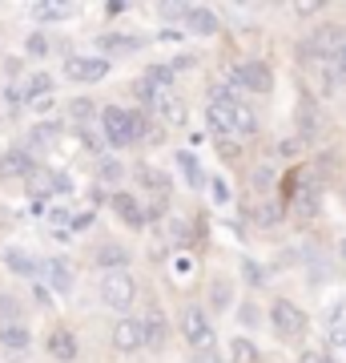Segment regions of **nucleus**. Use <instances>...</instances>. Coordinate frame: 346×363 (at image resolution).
Masks as SVG:
<instances>
[{
    "label": "nucleus",
    "instance_id": "nucleus-1",
    "mask_svg": "<svg viewBox=\"0 0 346 363\" xmlns=\"http://www.w3.org/2000/svg\"><path fill=\"white\" fill-rule=\"evenodd\" d=\"M205 121H209V130L218 133V138H250V133H258L254 109H250L246 101H230V97H221V93L209 97Z\"/></svg>",
    "mask_w": 346,
    "mask_h": 363
},
{
    "label": "nucleus",
    "instance_id": "nucleus-2",
    "mask_svg": "<svg viewBox=\"0 0 346 363\" xmlns=\"http://www.w3.org/2000/svg\"><path fill=\"white\" fill-rule=\"evenodd\" d=\"M137 298V283L129 271H105L101 274V303L113 307V311H129Z\"/></svg>",
    "mask_w": 346,
    "mask_h": 363
},
{
    "label": "nucleus",
    "instance_id": "nucleus-3",
    "mask_svg": "<svg viewBox=\"0 0 346 363\" xmlns=\"http://www.w3.org/2000/svg\"><path fill=\"white\" fill-rule=\"evenodd\" d=\"M342 25H322V28H314V33H310V40H302V61H306V65H314V61H330L334 57V49H338V45H342Z\"/></svg>",
    "mask_w": 346,
    "mask_h": 363
},
{
    "label": "nucleus",
    "instance_id": "nucleus-4",
    "mask_svg": "<svg viewBox=\"0 0 346 363\" xmlns=\"http://www.w3.org/2000/svg\"><path fill=\"white\" fill-rule=\"evenodd\" d=\"M270 323H274V331L282 339H302L306 335V315H302V307L298 303H290V298H278L274 307H270Z\"/></svg>",
    "mask_w": 346,
    "mask_h": 363
},
{
    "label": "nucleus",
    "instance_id": "nucleus-5",
    "mask_svg": "<svg viewBox=\"0 0 346 363\" xmlns=\"http://www.w3.org/2000/svg\"><path fill=\"white\" fill-rule=\"evenodd\" d=\"M101 138L109 145H133V117H129V109H121V105H105L101 109Z\"/></svg>",
    "mask_w": 346,
    "mask_h": 363
},
{
    "label": "nucleus",
    "instance_id": "nucleus-6",
    "mask_svg": "<svg viewBox=\"0 0 346 363\" xmlns=\"http://www.w3.org/2000/svg\"><path fill=\"white\" fill-rule=\"evenodd\" d=\"M181 339L190 343V351H205L214 347V323L205 319V311H197V307H185L181 311Z\"/></svg>",
    "mask_w": 346,
    "mask_h": 363
},
{
    "label": "nucleus",
    "instance_id": "nucleus-7",
    "mask_svg": "<svg viewBox=\"0 0 346 363\" xmlns=\"http://www.w3.org/2000/svg\"><path fill=\"white\" fill-rule=\"evenodd\" d=\"M154 113H157V125H169V130H181L190 121V105L178 89H157V101H154Z\"/></svg>",
    "mask_w": 346,
    "mask_h": 363
},
{
    "label": "nucleus",
    "instance_id": "nucleus-8",
    "mask_svg": "<svg viewBox=\"0 0 346 363\" xmlns=\"http://www.w3.org/2000/svg\"><path fill=\"white\" fill-rule=\"evenodd\" d=\"M109 57H69L64 61V77L77 81V85H93V81L109 77Z\"/></svg>",
    "mask_w": 346,
    "mask_h": 363
},
{
    "label": "nucleus",
    "instance_id": "nucleus-9",
    "mask_svg": "<svg viewBox=\"0 0 346 363\" xmlns=\"http://www.w3.org/2000/svg\"><path fill=\"white\" fill-rule=\"evenodd\" d=\"M113 347L117 351H142L145 347V331H142V319H117L113 323Z\"/></svg>",
    "mask_w": 346,
    "mask_h": 363
},
{
    "label": "nucleus",
    "instance_id": "nucleus-10",
    "mask_svg": "<svg viewBox=\"0 0 346 363\" xmlns=\"http://www.w3.org/2000/svg\"><path fill=\"white\" fill-rule=\"evenodd\" d=\"M181 21H185V28H190L193 37H214V33L221 28L218 13H209V9H202V4H185Z\"/></svg>",
    "mask_w": 346,
    "mask_h": 363
},
{
    "label": "nucleus",
    "instance_id": "nucleus-11",
    "mask_svg": "<svg viewBox=\"0 0 346 363\" xmlns=\"http://www.w3.org/2000/svg\"><path fill=\"white\" fill-rule=\"evenodd\" d=\"M40 279H45V286H52L57 295H69V291H73V267L64 259H45L40 262Z\"/></svg>",
    "mask_w": 346,
    "mask_h": 363
},
{
    "label": "nucleus",
    "instance_id": "nucleus-12",
    "mask_svg": "<svg viewBox=\"0 0 346 363\" xmlns=\"http://www.w3.org/2000/svg\"><path fill=\"white\" fill-rule=\"evenodd\" d=\"M37 169V162H33V154L28 150H4L0 154V178L8 182V178H28Z\"/></svg>",
    "mask_w": 346,
    "mask_h": 363
},
{
    "label": "nucleus",
    "instance_id": "nucleus-13",
    "mask_svg": "<svg viewBox=\"0 0 346 363\" xmlns=\"http://www.w3.org/2000/svg\"><path fill=\"white\" fill-rule=\"evenodd\" d=\"M0 347L8 351V355H28V347H33L28 327L25 323H0Z\"/></svg>",
    "mask_w": 346,
    "mask_h": 363
},
{
    "label": "nucleus",
    "instance_id": "nucleus-14",
    "mask_svg": "<svg viewBox=\"0 0 346 363\" xmlns=\"http://www.w3.org/2000/svg\"><path fill=\"white\" fill-rule=\"evenodd\" d=\"M28 190H33L37 198L64 194V190H69V178H64V174H49V169H45V174H40V169H33V174H28Z\"/></svg>",
    "mask_w": 346,
    "mask_h": 363
},
{
    "label": "nucleus",
    "instance_id": "nucleus-15",
    "mask_svg": "<svg viewBox=\"0 0 346 363\" xmlns=\"http://www.w3.org/2000/svg\"><path fill=\"white\" fill-rule=\"evenodd\" d=\"M49 355L52 359H61V363H73L77 359V335L64 331V327H57V331L49 335Z\"/></svg>",
    "mask_w": 346,
    "mask_h": 363
},
{
    "label": "nucleus",
    "instance_id": "nucleus-16",
    "mask_svg": "<svg viewBox=\"0 0 346 363\" xmlns=\"http://www.w3.org/2000/svg\"><path fill=\"white\" fill-rule=\"evenodd\" d=\"M113 210H117V218H125L133 230H142V226H145V210L137 206V198L125 194V190H117V194H113Z\"/></svg>",
    "mask_w": 346,
    "mask_h": 363
},
{
    "label": "nucleus",
    "instance_id": "nucleus-17",
    "mask_svg": "<svg viewBox=\"0 0 346 363\" xmlns=\"http://www.w3.org/2000/svg\"><path fill=\"white\" fill-rule=\"evenodd\" d=\"M4 267L13 274H21V279H37L40 274V262L28 255V250H21V247H13V250H4Z\"/></svg>",
    "mask_w": 346,
    "mask_h": 363
},
{
    "label": "nucleus",
    "instance_id": "nucleus-18",
    "mask_svg": "<svg viewBox=\"0 0 346 363\" xmlns=\"http://www.w3.org/2000/svg\"><path fill=\"white\" fill-rule=\"evenodd\" d=\"M242 77H246V89L250 93H270L274 89V77H270V69L262 65V61H246Z\"/></svg>",
    "mask_w": 346,
    "mask_h": 363
},
{
    "label": "nucleus",
    "instance_id": "nucleus-19",
    "mask_svg": "<svg viewBox=\"0 0 346 363\" xmlns=\"http://www.w3.org/2000/svg\"><path fill=\"white\" fill-rule=\"evenodd\" d=\"M93 262H97V267H105V271H125V267H129V250L117 247V242H105V247H97Z\"/></svg>",
    "mask_w": 346,
    "mask_h": 363
},
{
    "label": "nucleus",
    "instance_id": "nucleus-20",
    "mask_svg": "<svg viewBox=\"0 0 346 363\" xmlns=\"http://www.w3.org/2000/svg\"><path fill=\"white\" fill-rule=\"evenodd\" d=\"M142 331H145V347H161V343H166V315L149 311L142 319Z\"/></svg>",
    "mask_w": 346,
    "mask_h": 363
},
{
    "label": "nucleus",
    "instance_id": "nucleus-21",
    "mask_svg": "<svg viewBox=\"0 0 346 363\" xmlns=\"http://www.w3.org/2000/svg\"><path fill=\"white\" fill-rule=\"evenodd\" d=\"M21 93H25V101H45V97H52V77L49 73H33Z\"/></svg>",
    "mask_w": 346,
    "mask_h": 363
},
{
    "label": "nucleus",
    "instance_id": "nucleus-22",
    "mask_svg": "<svg viewBox=\"0 0 346 363\" xmlns=\"http://www.w3.org/2000/svg\"><path fill=\"white\" fill-rule=\"evenodd\" d=\"M137 178H142L145 186H149V190H154L157 198H161V202H166L169 190H173V186H169V178L161 174V169H149V166H145V169H137Z\"/></svg>",
    "mask_w": 346,
    "mask_h": 363
},
{
    "label": "nucleus",
    "instance_id": "nucleus-23",
    "mask_svg": "<svg viewBox=\"0 0 346 363\" xmlns=\"http://www.w3.org/2000/svg\"><path fill=\"white\" fill-rule=\"evenodd\" d=\"M97 45H101L105 52H137L142 49V40L137 37H121V33H109V37H101Z\"/></svg>",
    "mask_w": 346,
    "mask_h": 363
},
{
    "label": "nucleus",
    "instance_id": "nucleus-24",
    "mask_svg": "<svg viewBox=\"0 0 346 363\" xmlns=\"http://www.w3.org/2000/svg\"><path fill=\"white\" fill-rule=\"evenodd\" d=\"M258 359H262V355H258V347L246 335H238L230 343V363H258Z\"/></svg>",
    "mask_w": 346,
    "mask_h": 363
},
{
    "label": "nucleus",
    "instance_id": "nucleus-25",
    "mask_svg": "<svg viewBox=\"0 0 346 363\" xmlns=\"http://www.w3.org/2000/svg\"><path fill=\"white\" fill-rule=\"evenodd\" d=\"M178 169H181V174H185V178H190V186H193V190H197V186H202V182H205L202 166H197V157H193L190 150H181V154H178Z\"/></svg>",
    "mask_w": 346,
    "mask_h": 363
},
{
    "label": "nucleus",
    "instance_id": "nucleus-26",
    "mask_svg": "<svg viewBox=\"0 0 346 363\" xmlns=\"http://www.w3.org/2000/svg\"><path fill=\"white\" fill-rule=\"evenodd\" d=\"M209 307H214V311H226V307H233V291H230V283H214L209 286Z\"/></svg>",
    "mask_w": 346,
    "mask_h": 363
},
{
    "label": "nucleus",
    "instance_id": "nucleus-27",
    "mask_svg": "<svg viewBox=\"0 0 346 363\" xmlns=\"http://www.w3.org/2000/svg\"><path fill=\"white\" fill-rule=\"evenodd\" d=\"M57 138H61V125H57V121H45V125H37V130L28 133V142L37 145V150L40 145H52Z\"/></svg>",
    "mask_w": 346,
    "mask_h": 363
},
{
    "label": "nucleus",
    "instance_id": "nucleus-28",
    "mask_svg": "<svg viewBox=\"0 0 346 363\" xmlns=\"http://www.w3.org/2000/svg\"><path fill=\"white\" fill-rule=\"evenodd\" d=\"M33 16L37 21H64V16H73V4H37Z\"/></svg>",
    "mask_w": 346,
    "mask_h": 363
},
{
    "label": "nucleus",
    "instance_id": "nucleus-29",
    "mask_svg": "<svg viewBox=\"0 0 346 363\" xmlns=\"http://www.w3.org/2000/svg\"><path fill=\"white\" fill-rule=\"evenodd\" d=\"M145 81H149V85H157V89H173V69H169V65H149Z\"/></svg>",
    "mask_w": 346,
    "mask_h": 363
},
{
    "label": "nucleus",
    "instance_id": "nucleus-30",
    "mask_svg": "<svg viewBox=\"0 0 346 363\" xmlns=\"http://www.w3.org/2000/svg\"><path fill=\"white\" fill-rule=\"evenodd\" d=\"M0 319H4V323H21V307H16V298L0 295Z\"/></svg>",
    "mask_w": 346,
    "mask_h": 363
},
{
    "label": "nucleus",
    "instance_id": "nucleus-31",
    "mask_svg": "<svg viewBox=\"0 0 346 363\" xmlns=\"http://www.w3.org/2000/svg\"><path fill=\"white\" fill-rule=\"evenodd\" d=\"M330 69H334V77H342L346 81V40L334 49V57H330Z\"/></svg>",
    "mask_w": 346,
    "mask_h": 363
},
{
    "label": "nucleus",
    "instance_id": "nucleus-32",
    "mask_svg": "<svg viewBox=\"0 0 346 363\" xmlns=\"http://www.w3.org/2000/svg\"><path fill=\"white\" fill-rule=\"evenodd\" d=\"M190 363H226V355H221L218 347H205V351H193Z\"/></svg>",
    "mask_w": 346,
    "mask_h": 363
},
{
    "label": "nucleus",
    "instance_id": "nucleus-33",
    "mask_svg": "<svg viewBox=\"0 0 346 363\" xmlns=\"http://www.w3.org/2000/svg\"><path fill=\"white\" fill-rule=\"evenodd\" d=\"M330 347H334V351H338V355L346 359V327H342V323H338V327H330Z\"/></svg>",
    "mask_w": 346,
    "mask_h": 363
},
{
    "label": "nucleus",
    "instance_id": "nucleus-34",
    "mask_svg": "<svg viewBox=\"0 0 346 363\" xmlns=\"http://www.w3.org/2000/svg\"><path fill=\"white\" fill-rule=\"evenodd\" d=\"M121 174H125V169H121V162H109V157L101 162V178H105V182H117Z\"/></svg>",
    "mask_w": 346,
    "mask_h": 363
},
{
    "label": "nucleus",
    "instance_id": "nucleus-35",
    "mask_svg": "<svg viewBox=\"0 0 346 363\" xmlns=\"http://www.w3.org/2000/svg\"><path fill=\"white\" fill-rule=\"evenodd\" d=\"M137 97H142L145 105H154L157 101V85H149V81L142 77V81H137Z\"/></svg>",
    "mask_w": 346,
    "mask_h": 363
},
{
    "label": "nucleus",
    "instance_id": "nucleus-36",
    "mask_svg": "<svg viewBox=\"0 0 346 363\" xmlns=\"http://www.w3.org/2000/svg\"><path fill=\"white\" fill-rule=\"evenodd\" d=\"M214 202H218V206H226V202H230V182H226V178L214 182Z\"/></svg>",
    "mask_w": 346,
    "mask_h": 363
},
{
    "label": "nucleus",
    "instance_id": "nucleus-37",
    "mask_svg": "<svg viewBox=\"0 0 346 363\" xmlns=\"http://www.w3.org/2000/svg\"><path fill=\"white\" fill-rule=\"evenodd\" d=\"M28 52H33V57H45V52H49V40L40 37V33H33V37H28Z\"/></svg>",
    "mask_w": 346,
    "mask_h": 363
},
{
    "label": "nucleus",
    "instance_id": "nucleus-38",
    "mask_svg": "<svg viewBox=\"0 0 346 363\" xmlns=\"http://www.w3.org/2000/svg\"><path fill=\"white\" fill-rule=\"evenodd\" d=\"M73 230H89L93 226V210H85V214H73V222H69Z\"/></svg>",
    "mask_w": 346,
    "mask_h": 363
},
{
    "label": "nucleus",
    "instance_id": "nucleus-39",
    "mask_svg": "<svg viewBox=\"0 0 346 363\" xmlns=\"http://www.w3.org/2000/svg\"><path fill=\"white\" fill-rule=\"evenodd\" d=\"M73 117H77V121H89V117H93V105H89V101H73Z\"/></svg>",
    "mask_w": 346,
    "mask_h": 363
},
{
    "label": "nucleus",
    "instance_id": "nucleus-40",
    "mask_svg": "<svg viewBox=\"0 0 346 363\" xmlns=\"http://www.w3.org/2000/svg\"><path fill=\"white\" fill-rule=\"evenodd\" d=\"M173 77H178V73H185V69H193V57H173Z\"/></svg>",
    "mask_w": 346,
    "mask_h": 363
},
{
    "label": "nucleus",
    "instance_id": "nucleus-41",
    "mask_svg": "<svg viewBox=\"0 0 346 363\" xmlns=\"http://www.w3.org/2000/svg\"><path fill=\"white\" fill-rule=\"evenodd\" d=\"M238 315H242V323H258V307H254V303H246Z\"/></svg>",
    "mask_w": 346,
    "mask_h": 363
},
{
    "label": "nucleus",
    "instance_id": "nucleus-42",
    "mask_svg": "<svg viewBox=\"0 0 346 363\" xmlns=\"http://www.w3.org/2000/svg\"><path fill=\"white\" fill-rule=\"evenodd\" d=\"M218 150H226L230 157H238V142H233V138H218Z\"/></svg>",
    "mask_w": 346,
    "mask_h": 363
},
{
    "label": "nucleus",
    "instance_id": "nucleus-43",
    "mask_svg": "<svg viewBox=\"0 0 346 363\" xmlns=\"http://www.w3.org/2000/svg\"><path fill=\"white\" fill-rule=\"evenodd\" d=\"M270 178H274V174H270L266 166H258V169H254V182H258V186H270Z\"/></svg>",
    "mask_w": 346,
    "mask_h": 363
},
{
    "label": "nucleus",
    "instance_id": "nucleus-44",
    "mask_svg": "<svg viewBox=\"0 0 346 363\" xmlns=\"http://www.w3.org/2000/svg\"><path fill=\"white\" fill-rule=\"evenodd\" d=\"M246 279H250V283H262V271H258L254 262H246Z\"/></svg>",
    "mask_w": 346,
    "mask_h": 363
},
{
    "label": "nucleus",
    "instance_id": "nucleus-45",
    "mask_svg": "<svg viewBox=\"0 0 346 363\" xmlns=\"http://www.w3.org/2000/svg\"><path fill=\"white\" fill-rule=\"evenodd\" d=\"M302 363H326V359H322V355H306Z\"/></svg>",
    "mask_w": 346,
    "mask_h": 363
},
{
    "label": "nucleus",
    "instance_id": "nucleus-46",
    "mask_svg": "<svg viewBox=\"0 0 346 363\" xmlns=\"http://www.w3.org/2000/svg\"><path fill=\"white\" fill-rule=\"evenodd\" d=\"M342 255H346V242H342Z\"/></svg>",
    "mask_w": 346,
    "mask_h": 363
}]
</instances>
